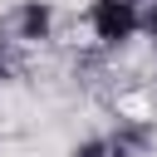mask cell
<instances>
[{"mask_svg": "<svg viewBox=\"0 0 157 157\" xmlns=\"http://www.w3.org/2000/svg\"><path fill=\"white\" fill-rule=\"evenodd\" d=\"M74 157H132V142H128V137H98V142L78 147Z\"/></svg>", "mask_w": 157, "mask_h": 157, "instance_id": "obj_1", "label": "cell"}]
</instances>
